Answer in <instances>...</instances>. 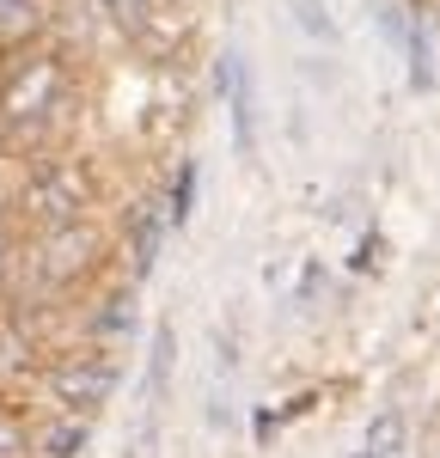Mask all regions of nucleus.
Instances as JSON below:
<instances>
[{
    "mask_svg": "<svg viewBox=\"0 0 440 458\" xmlns=\"http://www.w3.org/2000/svg\"><path fill=\"white\" fill-rule=\"evenodd\" d=\"M220 86H226V110H233V147L251 159L257 153V98H251V68H245V55H226V62H220Z\"/></svg>",
    "mask_w": 440,
    "mask_h": 458,
    "instance_id": "nucleus-1",
    "label": "nucleus"
},
{
    "mask_svg": "<svg viewBox=\"0 0 440 458\" xmlns=\"http://www.w3.org/2000/svg\"><path fill=\"white\" fill-rule=\"evenodd\" d=\"M110 391H116V367L110 360H68L55 373V397L68 410H92V403H105Z\"/></svg>",
    "mask_w": 440,
    "mask_h": 458,
    "instance_id": "nucleus-2",
    "label": "nucleus"
},
{
    "mask_svg": "<svg viewBox=\"0 0 440 458\" xmlns=\"http://www.w3.org/2000/svg\"><path fill=\"white\" fill-rule=\"evenodd\" d=\"M31 202L49 214V220H62V226H68L73 214H80V202H86V183H80V172H43L31 183Z\"/></svg>",
    "mask_w": 440,
    "mask_h": 458,
    "instance_id": "nucleus-3",
    "label": "nucleus"
},
{
    "mask_svg": "<svg viewBox=\"0 0 440 458\" xmlns=\"http://www.w3.org/2000/svg\"><path fill=\"white\" fill-rule=\"evenodd\" d=\"M49 276H80L86 263H92V233H80V226H62L55 239H49Z\"/></svg>",
    "mask_w": 440,
    "mask_h": 458,
    "instance_id": "nucleus-4",
    "label": "nucleus"
},
{
    "mask_svg": "<svg viewBox=\"0 0 440 458\" xmlns=\"http://www.w3.org/2000/svg\"><path fill=\"white\" fill-rule=\"evenodd\" d=\"M165 220H172L165 208H141V220H135V276H147V269H153V250H159Z\"/></svg>",
    "mask_w": 440,
    "mask_h": 458,
    "instance_id": "nucleus-5",
    "label": "nucleus"
},
{
    "mask_svg": "<svg viewBox=\"0 0 440 458\" xmlns=\"http://www.w3.org/2000/svg\"><path fill=\"white\" fill-rule=\"evenodd\" d=\"M398 440H403V422H398V416H379L373 434H367V453L361 458H398Z\"/></svg>",
    "mask_w": 440,
    "mask_h": 458,
    "instance_id": "nucleus-6",
    "label": "nucleus"
},
{
    "mask_svg": "<svg viewBox=\"0 0 440 458\" xmlns=\"http://www.w3.org/2000/svg\"><path fill=\"white\" fill-rule=\"evenodd\" d=\"M49 458H73L80 446H86V422H62V428H49Z\"/></svg>",
    "mask_w": 440,
    "mask_h": 458,
    "instance_id": "nucleus-7",
    "label": "nucleus"
},
{
    "mask_svg": "<svg viewBox=\"0 0 440 458\" xmlns=\"http://www.w3.org/2000/svg\"><path fill=\"white\" fill-rule=\"evenodd\" d=\"M293 6H300V25H306L312 37H325V43L336 37V31H330V19H325V6H318V0H293Z\"/></svg>",
    "mask_w": 440,
    "mask_h": 458,
    "instance_id": "nucleus-8",
    "label": "nucleus"
},
{
    "mask_svg": "<svg viewBox=\"0 0 440 458\" xmlns=\"http://www.w3.org/2000/svg\"><path fill=\"white\" fill-rule=\"evenodd\" d=\"M37 0H0V25H31Z\"/></svg>",
    "mask_w": 440,
    "mask_h": 458,
    "instance_id": "nucleus-9",
    "label": "nucleus"
}]
</instances>
